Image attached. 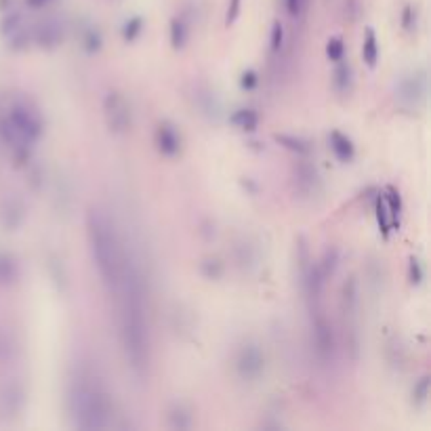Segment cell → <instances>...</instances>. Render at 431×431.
<instances>
[{"label": "cell", "instance_id": "f1b7e54d", "mask_svg": "<svg viewBox=\"0 0 431 431\" xmlns=\"http://www.w3.org/2000/svg\"><path fill=\"white\" fill-rule=\"evenodd\" d=\"M429 385H431L429 374H423V377L414 383V387H412V404H414L417 408H423V406L427 404V400H429Z\"/></svg>", "mask_w": 431, "mask_h": 431}, {"label": "cell", "instance_id": "9c48e42d", "mask_svg": "<svg viewBox=\"0 0 431 431\" xmlns=\"http://www.w3.org/2000/svg\"><path fill=\"white\" fill-rule=\"evenodd\" d=\"M9 120L17 131L32 143L40 141V137L45 135V122H42L40 114L34 108H30L28 103H15L9 110Z\"/></svg>", "mask_w": 431, "mask_h": 431}, {"label": "cell", "instance_id": "3957f363", "mask_svg": "<svg viewBox=\"0 0 431 431\" xmlns=\"http://www.w3.org/2000/svg\"><path fill=\"white\" fill-rule=\"evenodd\" d=\"M68 412L78 429L112 427V404L91 372H78L68 385Z\"/></svg>", "mask_w": 431, "mask_h": 431}, {"label": "cell", "instance_id": "ffe728a7", "mask_svg": "<svg viewBox=\"0 0 431 431\" xmlns=\"http://www.w3.org/2000/svg\"><path fill=\"white\" fill-rule=\"evenodd\" d=\"M230 122L234 126H238L240 131L252 133V131H257V126H259V114L250 108H240L230 116Z\"/></svg>", "mask_w": 431, "mask_h": 431}, {"label": "cell", "instance_id": "8992f818", "mask_svg": "<svg viewBox=\"0 0 431 431\" xmlns=\"http://www.w3.org/2000/svg\"><path fill=\"white\" fill-rule=\"evenodd\" d=\"M396 99L406 110H419L427 99V70L417 68L396 80Z\"/></svg>", "mask_w": 431, "mask_h": 431}, {"label": "cell", "instance_id": "44dd1931", "mask_svg": "<svg viewBox=\"0 0 431 431\" xmlns=\"http://www.w3.org/2000/svg\"><path fill=\"white\" fill-rule=\"evenodd\" d=\"M19 278V263L9 252H0V284H13Z\"/></svg>", "mask_w": 431, "mask_h": 431}, {"label": "cell", "instance_id": "7c38bea8", "mask_svg": "<svg viewBox=\"0 0 431 431\" xmlns=\"http://www.w3.org/2000/svg\"><path fill=\"white\" fill-rule=\"evenodd\" d=\"M63 23L55 17L47 19V21H42L38 28H36V45L40 49H45V51H53L57 49L61 42H63Z\"/></svg>", "mask_w": 431, "mask_h": 431}, {"label": "cell", "instance_id": "d6a6232c", "mask_svg": "<svg viewBox=\"0 0 431 431\" xmlns=\"http://www.w3.org/2000/svg\"><path fill=\"white\" fill-rule=\"evenodd\" d=\"M11 38H9V47L13 49V51H23L28 45H30V32H28V28L26 26H21L19 30H15L13 34H9Z\"/></svg>", "mask_w": 431, "mask_h": 431}, {"label": "cell", "instance_id": "e0dca14e", "mask_svg": "<svg viewBox=\"0 0 431 431\" xmlns=\"http://www.w3.org/2000/svg\"><path fill=\"white\" fill-rule=\"evenodd\" d=\"M383 200H385V206H387V212H390V219H392V228L398 232L400 230V221H402V210H404V204H402V196L396 188H387L385 194H383Z\"/></svg>", "mask_w": 431, "mask_h": 431}, {"label": "cell", "instance_id": "7a4b0ae2", "mask_svg": "<svg viewBox=\"0 0 431 431\" xmlns=\"http://www.w3.org/2000/svg\"><path fill=\"white\" fill-rule=\"evenodd\" d=\"M86 240L93 263L108 292H116L120 282L124 246L110 214L101 206H91L86 212Z\"/></svg>", "mask_w": 431, "mask_h": 431}, {"label": "cell", "instance_id": "52a82bcc", "mask_svg": "<svg viewBox=\"0 0 431 431\" xmlns=\"http://www.w3.org/2000/svg\"><path fill=\"white\" fill-rule=\"evenodd\" d=\"M103 118L110 128V133L114 135H124L133 122L131 106L124 99L120 91H108L103 97Z\"/></svg>", "mask_w": 431, "mask_h": 431}, {"label": "cell", "instance_id": "f35d334b", "mask_svg": "<svg viewBox=\"0 0 431 431\" xmlns=\"http://www.w3.org/2000/svg\"><path fill=\"white\" fill-rule=\"evenodd\" d=\"M284 5H286V11L290 17H299L301 13H303L305 0H284Z\"/></svg>", "mask_w": 431, "mask_h": 431}, {"label": "cell", "instance_id": "d590c367", "mask_svg": "<svg viewBox=\"0 0 431 431\" xmlns=\"http://www.w3.org/2000/svg\"><path fill=\"white\" fill-rule=\"evenodd\" d=\"M259 86V74L254 70H244L240 74V89L242 91H254Z\"/></svg>", "mask_w": 431, "mask_h": 431}, {"label": "cell", "instance_id": "7402d4cb", "mask_svg": "<svg viewBox=\"0 0 431 431\" xmlns=\"http://www.w3.org/2000/svg\"><path fill=\"white\" fill-rule=\"evenodd\" d=\"M198 270H200V274H202L206 280H210V282L221 280L223 274H225V265H223L221 259H217V257H206V259H202L200 265H198Z\"/></svg>", "mask_w": 431, "mask_h": 431}, {"label": "cell", "instance_id": "ba28073f", "mask_svg": "<svg viewBox=\"0 0 431 431\" xmlns=\"http://www.w3.org/2000/svg\"><path fill=\"white\" fill-rule=\"evenodd\" d=\"M292 183H294V192L301 198H308V200H314L316 196H322L324 192L320 170L308 158H301L292 166Z\"/></svg>", "mask_w": 431, "mask_h": 431}, {"label": "cell", "instance_id": "30bf717a", "mask_svg": "<svg viewBox=\"0 0 431 431\" xmlns=\"http://www.w3.org/2000/svg\"><path fill=\"white\" fill-rule=\"evenodd\" d=\"M156 148L162 156L166 158H175L181 154L183 150V137L179 133V128L168 122V120H162L156 128Z\"/></svg>", "mask_w": 431, "mask_h": 431}, {"label": "cell", "instance_id": "1f68e13d", "mask_svg": "<svg viewBox=\"0 0 431 431\" xmlns=\"http://www.w3.org/2000/svg\"><path fill=\"white\" fill-rule=\"evenodd\" d=\"M408 280L412 286H421L423 280H425V268L421 263L419 257H410V263H408Z\"/></svg>", "mask_w": 431, "mask_h": 431}, {"label": "cell", "instance_id": "277c9868", "mask_svg": "<svg viewBox=\"0 0 431 431\" xmlns=\"http://www.w3.org/2000/svg\"><path fill=\"white\" fill-rule=\"evenodd\" d=\"M310 322H312V341L316 356L322 364H332L337 356V334L328 320V316L322 310V303L310 305Z\"/></svg>", "mask_w": 431, "mask_h": 431}, {"label": "cell", "instance_id": "ab89813d", "mask_svg": "<svg viewBox=\"0 0 431 431\" xmlns=\"http://www.w3.org/2000/svg\"><path fill=\"white\" fill-rule=\"evenodd\" d=\"M240 7H242V0H230V7H228V15H225V23L232 26L238 15H240Z\"/></svg>", "mask_w": 431, "mask_h": 431}, {"label": "cell", "instance_id": "74e56055", "mask_svg": "<svg viewBox=\"0 0 431 431\" xmlns=\"http://www.w3.org/2000/svg\"><path fill=\"white\" fill-rule=\"evenodd\" d=\"M23 23H21V15L19 13H13V15H9L5 21H3V32L5 34H13L15 30H19Z\"/></svg>", "mask_w": 431, "mask_h": 431}, {"label": "cell", "instance_id": "4fadbf2b", "mask_svg": "<svg viewBox=\"0 0 431 431\" xmlns=\"http://www.w3.org/2000/svg\"><path fill=\"white\" fill-rule=\"evenodd\" d=\"M328 148L332 150V154L337 156V160H341V162H352L354 158H356V146H354V141L345 135V133H341V131H330V135H328Z\"/></svg>", "mask_w": 431, "mask_h": 431}, {"label": "cell", "instance_id": "83f0119b", "mask_svg": "<svg viewBox=\"0 0 431 431\" xmlns=\"http://www.w3.org/2000/svg\"><path fill=\"white\" fill-rule=\"evenodd\" d=\"M47 268H49L51 278H53V282L57 284V288H59L61 292H66V290H68V274H66L63 263L59 261V259H57L55 254H51V257H49V263H47Z\"/></svg>", "mask_w": 431, "mask_h": 431}, {"label": "cell", "instance_id": "8fae6325", "mask_svg": "<svg viewBox=\"0 0 431 431\" xmlns=\"http://www.w3.org/2000/svg\"><path fill=\"white\" fill-rule=\"evenodd\" d=\"M194 103H196L198 112L210 122H221L223 116H225V108H223L221 97L212 89H208V86H196Z\"/></svg>", "mask_w": 431, "mask_h": 431}, {"label": "cell", "instance_id": "2e32d148", "mask_svg": "<svg viewBox=\"0 0 431 431\" xmlns=\"http://www.w3.org/2000/svg\"><path fill=\"white\" fill-rule=\"evenodd\" d=\"M274 139H276V143H278V146H282L284 150H288V152L297 154L299 158H310V156H312V152H314V146H312L308 139H303V137L288 135V133H278Z\"/></svg>", "mask_w": 431, "mask_h": 431}, {"label": "cell", "instance_id": "ac0fdd59", "mask_svg": "<svg viewBox=\"0 0 431 431\" xmlns=\"http://www.w3.org/2000/svg\"><path fill=\"white\" fill-rule=\"evenodd\" d=\"M26 404V392L19 383L7 385V390L3 392V406L9 414H19Z\"/></svg>", "mask_w": 431, "mask_h": 431}, {"label": "cell", "instance_id": "603a6c76", "mask_svg": "<svg viewBox=\"0 0 431 431\" xmlns=\"http://www.w3.org/2000/svg\"><path fill=\"white\" fill-rule=\"evenodd\" d=\"M362 59L368 68H374L379 61V45H377V36L374 32L368 28L364 34V42H362Z\"/></svg>", "mask_w": 431, "mask_h": 431}, {"label": "cell", "instance_id": "5b68a950", "mask_svg": "<svg viewBox=\"0 0 431 431\" xmlns=\"http://www.w3.org/2000/svg\"><path fill=\"white\" fill-rule=\"evenodd\" d=\"M265 366H268V360H265V352L261 350V345L252 339H246L238 352H236V358H234V368H236V374L242 383H257L265 374Z\"/></svg>", "mask_w": 431, "mask_h": 431}, {"label": "cell", "instance_id": "8d00e7d4", "mask_svg": "<svg viewBox=\"0 0 431 431\" xmlns=\"http://www.w3.org/2000/svg\"><path fill=\"white\" fill-rule=\"evenodd\" d=\"M402 28L406 32H412L417 30V9L412 5H406L404 11H402Z\"/></svg>", "mask_w": 431, "mask_h": 431}, {"label": "cell", "instance_id": "d6986e66", "mask_svg": "<svg viewBox=\"0 0 431 431\" xmlns=\"http://www.w3.org/2000/svg\"><path fill=\"white\" fill-rule=\"evenodd\" d=\"M166 423H168L170 429L183 431V429H190L194 425V419H192V412H190L188 406H183V404H172L166 410Z\"/></svg>", "mask_w": 431, "mask_h": 431}, {"label": "cell", "instance_id": "cb8c5ba5", "mask_svg": "<svg viewBox=\"0 0 431 431\" xmlns=\"http://www.w3.org/2000/svg\"><path fill=\"white\" fill-rule=\"evenodd\" d=\"M374 214H377V225H379L381 236L383 238H390V234L394 232V228H392V219H390V212H387V206H385L383 196H377V200H374Z\"/></svg>", "mask_w": 431, "mask_h": 431}, {"label": "cell", "instance_id": "5bb4252c", "mask_svg": "<svg viewBox=\"0 0 431 431\" xmlns=\"http://www.w3.org/2000/svg\"><path fill=\"white\" fill-rule=\"evenodd\" d=\"M332 84H334V91L341 93V95H348L354 86V68L350 61L339 59L337 61V68H334V74H332Z\"/></svg>", "mask_w": 431, "mask_h": 431}, {"label": "cell", "instance_id": "f546056e", "mask_svg": "<svg viewBox=\"0 0 431 431\" xmlns=\"http://www.w3.org/2000/svg\"><path fill=\"white\" fill-rule=\"evenodd\" d=\"M141 32H143V19L141 17H131L122 26V38L126 42H135L141 36Z\"/></svg>", "mask_w": 431, "mask_h": 431}, {"label": "cell", "instance_id": "60d3db41", "mask_svg": "<svg viewBox=\"0 0 431 431\" xmlns=\"http://www.w3.org/2000/svg\"><path fill=\"white\" fill-rule=\"evenodd\" d=\"M49 3H53V0H26V5L30 9H42V7H47Z\"/></svg>", "mask_w": 431, "mask_h": 431}, {"label": "cell", "instance_id": "d4e9b609", "mask_svg": "<svg viewBox=\"0 0 431 431\" xmlns=\"http://www.w3.org/2000/svg\"><path fill=\"white\" fill-rule=\"evenodd\" d=\"M188 38H190V32H188L186 21L183 19H172L170 21V45H172V49L175 51L186 49Z\"/></svg>", "mask_w": 431, "mask_h": 431}, {"label": "cell", "instance_id": "9a60e30c", "mask_svg": "<svg viewBox=\"0 0 431 431\" xmlns=\"http://www.w3.org/2000/svg\"><path fill=\"white\" fill-rule=\"evenodd\" d=\"M26 221V206L21 200L13 198L5 204L3 208V225L7 228V232H15L23 225Z\"/></svg>", "mask_w": 431, "mask_h": 431}, {"label": "cell", "instance_id": "4dcf8cb0", "mask_svg": "<svg viewBox=\"0 0 431 431\" xmlns=\"http://www.w3.org/2000/svg\"><path fill=\"white\" fill-rule=\"evenodd\" d=\"M236 254H238V263H240L242 268H252L254 261H257L254 250H252V246H250L246 240H242V242L236 246Z\"/></svg>", "mask_w": 431, "mask_h": 431}, {"label": "cell", "instance_id": "836d02e7", "mask_svg": "<svg viewBox=\"0 0 431 431\" xmlns=\"http://www.w3.org/2000/svg\"><path fill=\"white\" fill-rule=\"evenodd\" d=\"M270 49L274 55H278L284 49V26L280 21L274 23L272 28V36H270Z\"/></svg>", "mask_w": 431, "mask_h": 431}, {"label": "cell", "instance_id": "484cf974", "mask_svg": "<svg viewBox=\"0 0 431 431\" xmlns=\"http://www.w3.org/2000/svg\"><path fill=\"white\" fill-rule=\"evenodd\" d=\"M82 47H84V51L89 53V55H95V53L101 51V47H103V36H101V32L95 26H89V28L82 32Z\"/></svg>", "mask_w": 431, "mask_h": 431}, {"label": "cell", "instance_id": "4316f807", "mask_svg": "<svg viewBox=\"0 0 431 431\" xmlns=\"http://www.w3.org/2000/svg\"><path fill=\"white\" fill-rule=\"evenodd\" d=\"M339 261H341V254H339V248H337V246H330V248H326V250L322 252L318 265H320V270H322L324 278H330V276L337 272Z\"/></svg>", "mask_w": 431, "mask_h": 431}, {"label": "cell", "instance_id": "6da1fadb", "mask_svg": "<svg viewBox=\"0 0 431 431\" xmlns=\"http://www.w3.org/2000/svg\"><path fill=\"white\" fill-rule=\"evenodd\" d=\"M116 292L120 294L118 334L126 366L135 379H143L150 368V326H148V292L146 278L133 254L124 250L120 282Z\"/></svg>", "mask_w": 431, "mask_h": 431}, {"label": "cell", "instance_id": "e575fe53", "mask_svg": "<svg viewBox=\"0 0 431 431\" xmlns=\"http://www.w3.org/2000/svg\"><path fill=\"white\" fill-rule=\"evenodd\" d=\"M326 57L330 59V61H339V59H343L345 57V45H343V40L341 38H330L328 42H326Z\"/></svg>", "mask_w": 431, "mask_h": 431}]
</instances>
